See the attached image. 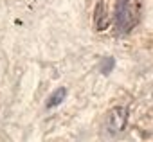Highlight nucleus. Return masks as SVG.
I'll return each instance as SVG.
<instances>
[{"instance_id":"obj_1","label":"nucleus","mask_w":153,"mask_h":142,"mask_svg":"<svg viewBox=\"0 0 153 142\" xmlns=\"http://www.w3.org/2000/svg\"><path fill=\"white\" fill-rule=\"evenodd\" d=\"M115 27L121 34L130 33L137 24V9L133 6V0H117L115 13H114Z\"/></svg>"},{"instance_id":"obj_2","label":"nucleus","mask_w":153,"mask_h":142,"mask_svg":"<svg viewBox=\"0 0 153 142\" xmlns=\"http://www.w3.org/2000/svg\"><path fill=\"white\" fill-rule=\"evenodd\" d=\"M128 122V110L124 106H117L114 108L110 113H108V119H106V128L110 133H119L124 129Z\"/></svg>"},{"instance_id":"obj_4","label":"nucleus","mask_w":153,"mask_h":142,"mask_svg":"<svg viewBox=\"0 0 153 142\" xmlns=\"http://www.w3.org/2000/svg\"><path fill=\"white\" fill-rule=\"evenodd\" d=\"M96 25H97L99 31L106 27V13H105V7H103V2H99L97 7H96Z\"/></svg>"},{"instance_id":"obj_3","label":"nucleus","mask_w":153,"mask_h":142,"mask_svg":"<svg viewBox=\"0 0 153 142\" xmlns=\"http://www.w3.org/2000/svg\"><path fill=\"white\" fill-rule=\"evenodd\" d=\"M65 95H67V90H65V88H58V90L49 97V101H47V108H54V106L61 104L63 99H65Z\"/></svg>"}]
</instances>
